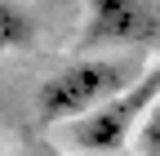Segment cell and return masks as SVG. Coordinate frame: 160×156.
<instances>
[{
  "label": "cell",
  "instance_id": "8992f818",
  "mask_svg": "<svg viewBox=\"0 0 160 156\" xmlns=\"http://www.w3.org/2000/svg\"><path fill=\"white\" fill-rule=\"evenodd\" d=\"M45 156H67V152H45Z\"/></svg>",
  "mask_w": 160,
  "mask_h": 156
},
{
  "label": "cell",
  "instance_id": "52a82bcc",
  "mask_svg": "<svg viewBox=\"0 0 160 156\" xmlns=\"http://www.w3.org/2000/svg\"><path fill=\"white\" fill-rule=\"evenodd\" d=\"M0 156H5V152H0Z\"/></svg>",
  "mask_w": 160,
  "mask_h": 156
},
{
  "label": "cell",
  "instance_id": "3957f363",
  "mask_svg": "<svg viewBox=\"0 0 160 156\" xmlns=\"http://www.w3.org/2000/svg\"><path fill=\"white\" fill-rule=\"evenodd\" d=\"M160 31V18L147 0H89L85 45L111 49V45H142Z\"/></svg>",
  "mask_w": 160,
  "mask_h": 156
},
{
  "label": "cell",
  "instance_id": "7a4b0ae2",
  "mask_svg": "<svg viewBox=\"0 0 160 156\" xmlns=\"http://www.w3.org/2000/svg\"><path fill=\"white\" fill-rule=\"evenodd\" d=\"M156 103H160V58L151 67H142L116 98H107L98 112L62 125V134H67V143L80 147V152H120L129 138H138V129L147 125V116H151Z\"/></svg>",
  "mask_w": 160,
  "mask_h": 156
},
{
  "label": "cell",
  "instance_id": "5b68a950",
  "mask_svg": "<svg viewBox=\"0 0 160 156\" xmlns=\"http://www.w3.org/2000/svg\"><path fill=\"white\" fill-rule=\"evenodd\" d=\"M138 147H142V156H160V103L151 107L147 125L138 129Z\"/></svg>",
  "mask_w": 160,
  "mask_h": 156
},
{
  "label": "cell",
  "instance_id": "6da1fadb",
  "mask_svg": "<svg viewBox=\"0 0 160 156\" xmlns=\"http://www.w3.org/2000/svg\"><path fill=\"white\" fill-rule=\"evenodd\" d=\"M129 63L125 58H76L58 67L45 85L36 89V121L40 125H71L80 116L98 112L107 98H116L129 85Z\"/></svg>",
  "mask_w": 160,
  "mask_h": 156
},
{
  "label": "cell",
  "instance_id": "277c9868",
  "mask_svg": "<svg viewBox=\"0 0 160 156\" xmlns=\"http://www.w3.org/2000/svg\"><path fill=\"white\" fill-rule=\"evenodd\" d=\"M31 40V18L18 0H0V54H13Z\"/></svg>",
  "mask_w": 160,
  "mask_h": 156
}]
</instances>
